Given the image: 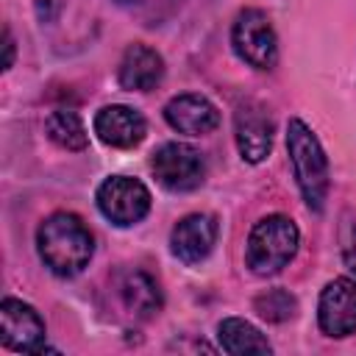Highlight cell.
<instances>
[{
  "label": "cell",
  "instance_id": "cell-10",
  "mask_svg": "<svg viewBox=\"0 0 356 356\" xmlns=\"http://www.w3.org/2000/svg\"><path fill=\"white\" fill-rule=\"evenodd\" d=\"M234 136L239 156L250 164H259L270 156L273 147V120L264 114V108L245 103L234 114Z\"/></svg>",
  "mask_w": 356,
  "mask_h": 356
},
{
  "label": "cell",
  "instance_id": "cell-14",
  "mask_svg": "<svg viewBox=\"0 0 356 356\" xmlns=\"http://www.w3.org/2000/svg\"><path fill=\"white\" fill-rule=\"evenodd\" d=\"M120 298H122L125 309L131 314H136V317H153L161 309V289L142 270H134V273H125L122 275V281H120Z\"/></svg>",
  "mask_w": 356,
  "mask_h": 356
},
{
  "label": "cell",
  "instance_id": "cell-3",
  "mask_svg": "<svg viewBox=\"0 0 356 356\" xmlns=\"http://www.w3.org/2000/svg\"><path fill=\"white\" fill-rule=\"evenodd\" d=\"M298 242V225L284 214H270L253 225L245 248V261L256 275H275L295 259Z\"/></svg>",
  "mask_w": 356,
  "mask_h": 356
},
{
  "label": "cell",
  "instance_id": "cell-1",
  "mask_svg": "<svg viewBox=\"0 0 356 356\" xmlns=\"http://www.w3.org/2000/svg\"><path fill=\"white\" fill-rule=\"evenodd\" d=\"M36 248L50 273L72 278L89 264L95 253V239L78 214L56 211L47 220H42L36 231Z\"/></svg>",
  "mask_w": 356,
  "mask_h": 356
},
{
  "label": "cell",
  "instance_id": "cell-6",
  "mask_svg": "<svg viewBox=\"0 0 356 356\" xmlns=\"http://www.w3.org/2000/svg\"><path fill=\"white\" fill-rule=\"evenodd\" d=\"M97 209L106 220L125 228L150 211V192L142 181L128 175H111L97 186Z\"/></svg>",
  "mask_w": 356,
  "mask_h": 356
},
{
  "label": "cell",
  "instance_id": "cell-7",
  "mask_svg": "<svg viewBox=\"0 0 356 356\" xmlns=\"http://www.w3.org/2000/svg\"><path fill=\"white\" fill-rule=\"evenodd\" d=\"M0 339L6 348L17 353H42L44 345V323L39 312L17 298H6L0 303Z\"/></svg>",
  "mask_w": 356,
  "mask_h": 356
},
{
  "label": "cell",
  "instance_id": "cell-17",
  "mask_svg": "<svg viewBox=\"0 0 356 356\" xmlns=\"http://www.w3.org/2000/svg\"><path fill=\"white\" fill-rule=\"evenodd\" d=\"M253 309L259 312V317H264L267 323H284L295 314L298 300L286 292V289H267L264 295H259L253 300Z\"/></svg>",
  "mask_w": 356,
  "mask_h": 356
},
{
  "label": "cell",
  "instance_id": "cell-16",
  "mask_svg": "<svg viewBox=\"0 0 356 356\" xmlns=\"http://www.w3.org/2000/svg\"><path fill=\"white\" fill-rule=\"evenodd\" d=\"M44 131L64 150H83L89 145V134L83 128V120L72 108H56V111H50V117L44 120Z\"/></svg>",
  "mask_w": 356,
  "mask_h": 356
},
{
  "label": "cell",
  "instance_id": "cell-9",
  "mask_svg": "<svg viewBox=\"0 0 356 356\" xmlns=\"http://www.w3.org/2000/svg\"><path fill=\"white\" fill-rule=\"evenodd\" d=\"M217 220L211 214H186L170 234V248L184 264H200L217 242Z\"/></svg>",
  "mask_w": 356,
  "mask_h": 356
},
{
  "label": "cell",
  "instance_id": "cell-4",
  "mask_svg": "<svg viewBox=\"0 0 356 356\" xmlns=\"http://www.w3.org/2000/svg\"><path fill=\"white\" fill-rule=\"evenodd\" d=\"M231 44L236 56L256 70H273L278 61L275 31L270 25V17L259 8H245L236 14L231 28Z\"/></svg>",
  "mask_w": 356,
  "mask_h": 356
},
{
  "label": "cell",
  "instance_id": "cell-5",
  "mask_svg": "<svg viewBox=\"0 0 356 356\" xmlns=\"http://www.w3.org/2000/svg\"><path fill=\"white\" fill-rule=\"evenodd\" d=\"M150 170L156 181L170 192H192L206 178V161L200 150L184 142H164L153 153Z\"/></svg>",
  "mask_w": 356,
  "mask_h": 356
},
{
  "label": "cell",
  "instance_id": "cell-18",
  "mask_svg": "<svg viewBox=\"0 0 356 356\" xmlns=\"http://www.w3.org/2000/svg\"><path fill=\"white\" fill-rule=\"evenodd\" d=\"M3 47H6V58H3V70H8L14 64V39H11V31L6 28L3 31Z\"/></svg>",
  "mask_w": 356,
  "mask_h": 356
},
{
  "label": "cell",
  "instance_id": "cell-11",
  "mask_svg": "<svg viewBox=\"0 0 356 356\" xmlns=\"http://www.w3.org/2000/svg\"><path fill=\"white\" fill-rule=\"evenodd\" d=\"M164 120L178 134L203 136V134H211L220 125V111L209 97L186 92V95H175L164 106Z\"/></svg>",
  "mask_w": 356,
  "mask_h": 356
},
{
  "label": "cell",
  "instance_id": "cell-8",
  "mask_svg": "<svg viewBox=\"0 0 356 356\" xmlns=\"http://www.w3.org/2000/svg\"><path fill=\"white\" fill-rule=\"evenodd\" d=\"M317 320L323 334L348 337L356 331V281L334 278L325 284L317 306Z\"/></svg>",
  "mask_w": 356,
  "mask_h": 356
},
{
  "label": "cell",
  "instance_id": "cell-20",
  "mask_svg": "<svg viewBox=\"0 0 356 356\" xmlns=\"http://www.w3.org/2000/svg\"><path fill=\"white\" fill-rule=\"evenodd\" d=\"M117 3H131V0H117Z\"/></svg>",
  "mask_w": 356,
  "mask_h": 356
},
{
  "label": "cell",
  "instance_id": "cell-13",
  "mask_svg": "<svg viewBox=\"0 0 356 356\" xmlns=\"http://www.w3.org/2000/svg\"><path fill=\"white\" fill-rule=\"evenodd\" d=\"M120 86L131 89V92H150L161 83L164 78V58L161 53H156L153 47L136 42L125 50L122 61H120Z\"/></svg>",
  "mask_w": 356,
  "mask_h": 356
},
{
  "label": "cell",
  "instance_id": "cell-12",
  "mask_svg": "<svg viewBox=\"0 0 356 356\" xmlns=\"http://www.w3.org/2000/svg\"><path fill=\"white\" fill-rule=\"evenodd\" d=\"M95 134L103 145L136 147L147 134V122L136 108L114 103V106H103L95 114Z\"/></svg>",
  "mask_w": 356,
  "mask_h": 356
},
{
  "label": "cell",
  "instance_id": "cell-2",
  "mask_svg": "<svg viewBox=\"0 0 356 356\" xmlns=\"http://www.w3.org/2000/svg\"><path fill=\"white\" fill-rule=\"evenodd\" d=\"M286 150L306 206L312 211H323L328 197V159L314 131L298 117H292L286 125Z\"/></svg>",
  "mask_w": 356,
  "mask_h": 356
},
{
  "label": "cell",
  "instance_id": "cell-19",
  "mask_svg": "<svg viewBox=\"0 0 356 356\" xmlns=\"http://www.w3.org/2000/svg\"><path fill=\"white\" fill-rule=\"evenodd\" d=\"M345 261H348V267L356 273V234H353V239H350V245H348V250H345Z\"/></svg>",
  "mask_w": 356,
  "mask_h": 356
},
{
  "label": "cell",
  "instance_id": "cell-15",
  "mask_svg": "<svg viewBox=\"0 0 356 356\" xmlns=\"http://www.w3.org/2000/svg\"><path fill=\"white\" fill-rule=\"evenodd\" d=\"M217 339L225 353H270V342L261 337L256 325H250L242 317H225L217 325Z\"/></svg>",
  "mask_w": 356,
  "mask_h": 356
}]
</instances>
